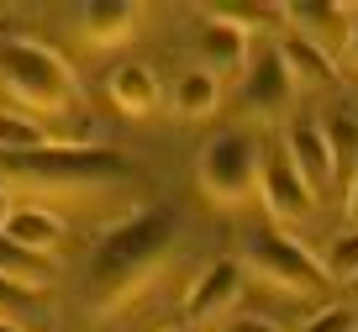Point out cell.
Masks as SVG:
<instances>
[{"mask_svg": "<svg viewBox=\"0 0 358 332\" xmlns=\"http://www.w3.org/2000/svg\"><path fill=\"white\" fill-rule=\"evenodd\" d=\"M216 100H222V79L206 74V69H190V74H179L174 85V116H185V122H201V116H211Z\"/></svg>", "mask_w": 358, "mask_h": 332, "instance_id": "2e32d148", "label": "cell"}, {"mask_svg": "<svg viewBox=\"0 0 358 332\" xmlns=\"http://www.w3.org/2000/svg\"><path fill=\"white\" fill-rule=\"evenodd\" d=\"M243 264L253 269L264 285L285 290V296H301V300H316L327 290V269L301 237H290L285 227H253L243 237Z\"/></svg>", "mask_w": 358, "mask_h": 332, "instance_id": "277c9868", "label": "cell"}, {"mask_svg": "<svg viewBox=\"0 0 358 332\" xmlns=\"http://www.w3.org/2000/svg\"><path fill=\"white\" fill-rule=\"evenodd\" d=\"M179 248V216L174 211H132L127 221L106 227L85 264V306L90 311H122L148 285Z\"/></svg>", "mask_w": 358, "mask_h": 332, "instance_id": "6da1fadb", "label": "cell"}, {"mask_svg": "<svg viewBox=\"0 0 358 332\" xmlns=\"http://www.w3.org/2000/svg\"><path fill=\"white\" fill-rule=\"evenodd\" d=\"M0 85L37 116H74V122L85 116L74 69L43 43H22V37L0 43Z\"/></svg>", "mask_w": 358, "mask_h": 332, "instance_id": "3957f363", "label": "cell"}, {"mask_svg": "<svg viewBox=\"0 0 358 332\" xmlns=\"http://www.w3.org/2000/svg\"><path fill=\"white\" fill-rule=\"evenodd\" d=\"M132 174V158L116 153V148H74V143H53L37 148V153H16L0 158V185L11 190H53V195H74V190H101L116 179Z\"/></svg>", "mask_w": 358, "mask_h": 332, "instance_id": "7a4b0ae2", "label": "cell"}, {"mask_svg": "<svg viewBox=\"0 0 358 332\" xmlns=\"http://www.w3.org/2000/svg\"><path fill=\"white\" fill-rule=\"evenodd\" d=\"M280 53H285V64H290L295 85H332L337 79V58L322 53V48H311L306 37H285Z\"/></svg>", "mask_w": 358, "mask_h": 332, "instance_id": "ac0fdd59", "label": "cell"}, {"mask_svg": "<svg viewBox=\"0 0 358 332\" xmlns=\"http://www.w3.org/2000/svg\"><path fill=\"white\" fill-rule=\"evenodd\" d=\"M201 69L206 74H216V79H227V74H248V32L243 27H232L227 16H206L201 22Z\"/></svg>", "mask_w": 358, "mask_h": 332, "instance_id": "30bf717a", "label": "cell"}, {"mask_svg": "<svg viewBox=\"0 0 358 332\" xmlns=\"http://www.w3.org/2000/svg\"><path fill=\"white\" fill-rule=\"evenodd\" d=\"M0 233L11 237V243H22L27 254L53 258L58 248H64L69 227H64V216H58V211H48V206H16V211H11V221H6Z\"/></svg>", "mask_w": 358, "mask_h": 332, "instance_id": "7c38bea8", "label": "cell"}, {"mask_svg": "<svg viewBox=\"0 0 358 332\" xmlns=\"http://www.w3.org/2000/svg\"><path fill=\"white\" fill-rule=\"evenodd\" d=\"M285 22L290 37H306L322 53H348V32H353V6H322V0H301V6H285Z\"/></svg>", "mask_w": 358, "mask_h": 332, "instance_id": "ba28073f", "label": "cell"}, {"mask_svg": "<svg viewBox=\"0 0 358 332\" xmlns=\"http://www.w3.org/2000/svg\"><path fill=\"white\" fill-rule=\"evenodd\" d=\"M0 321H11V327H27V321H32V296L16 290L11 279H0Z\"/></svg>", "mask_w": 358, "mask_h": 332, "instance_id": "44dd1931", "label": "cell"}, {"mask_svg": "<svg viewBox=\"0 0 358 332\" xmlns=\"http://www.w3.org/2000/svg\"><path fill=\"white\" fill-rule=\"evenodd\" d=\"M0 279H11L16 290L37 296V290H53L58 269H53V258H43V254H27L22 243H11V237L0 233Z\"/></svg>", "mask_w": 358, "mask_h": 332, "instance_id": "5bb4252c", "label": "cell"}, {"mask_svg": "<svg viewBox=\"0 0 358 332\" xmlns=\"http://www.w3.org/2000/svg\"><path fill=\"white\" fill-rule=\"evenodd\" d=\"M11 211H16V206H11V190L0 185V227H6V221H11Z\"/></svg>", "mask_w": 358, "mask_h": 332, "instance_id": "d4e9b609", "label": "cell"}, {"mask_svg": "<svg viewBox=\"0 0 358 332\" xmlns=\"http://www.w3.org/2000/svg\"><path fill=\"white\" fill-rule=\"evenodd\" d=\"M322 269H327V279H358V227H343V233L327 243Z\"/></svg>", "mask_w": 358, "mask_h": 332, "instance_id": "ffe728a7", "label": "cell"}, {"mask_svg": "<svg viewBox=\"0 0 358 332\" xmlns=\"http://www.w3.org/2000/svg\"><path fill=\"white\" fill-rule=\"evenodd\" d=\"M237 296H243V264H237V258H216V264H206L201 275H195V285L185 290V317H190V327H201V321L222 317Z\"/></svg>", "mask_w": 358, "mask_h": 332, "instance_id": "9c48e42d", "label": "cell"}, {"mask_svg": "<svg viewBox=\"0 0 358 332\" xmlns=\"http://www.w3.org/2000/svg\"><path fill=\"white\" fill-rule=\"evenodd\" d=\"M348 227H358V174L348 179Z\"/></svg>", "mask_w": 358, "mask_h": 332, "instance_id": "cb8c5ba5", "label": "cell"}, {"mask_svg": "<svg viewBox=\"0 0 358 332\" xmlns=\"http://www.w3.org/2000/svg\"><path fill=\"white\" fill-rule=\"evenodd\" d=\"M58 137L48 132L37 116H22V111H0V158L16 153H37V148H53Z\"/></svg>", "mask_w": 358, "mask_h": 332, "instance_id": "e0dca14e", "label": "cell"}, {"mask_svg": "<svg viewBox=\"0 0 358 332\" xmlns=\"http://www.w3.org/2000/svg\"><path fill=\"white\" fill-rule=\"evenodd\" d=\"M174 332H201V327H174Z\"/></svg>", "mask_w": 358, "mask_h": 332, "instance_id": "83f0119b", "label": "cell"}, {"mask_svg": "<svg viewBox=\"0 0 358 332\" xmlns=\"http://www.w3.org/2000/svg\"><path fill=\"white\" fill-rule=\"evenodd\" d=\"M285 148H290V158H295V169H301V179H306L311 195H327V190L337 185L332 148H327V137H322L316 122H295L290 132H285Z\"/></svg>", "mask_w": 358, "mask_h": 332, "instance_id": "8fae6325", "label": "cell"}, {"mask_svg": "<svg viewBox=\"0 0 358 332\" xmlns=\"http://www.w3.org/2000/svg\"><path fill=\"white\" fill-rule=\"evenodd\" d=\"M348 58L358 64V6H353V32H348Z\"/></svg>", "mask_w": 358, "mask_h": 332, "instance_id": "484cf974", "label": "cell"}, {"mask_svg": "<svg viewBox=\"0 0 358 332\" xmlns=\"http://www.w3.org/2000/svg\"><path fill=\"white\" fill-rule=\"evenodd\" d=\"M195 179L216 206H243L264 185V148L253 132H216L195 158Z\"/></svg>", "mask_w": 358, "mask_h": 332, "instance_id": "5b68a950", "label": "cell"}, {"mask_svg": "<svg viewBox=\"0 0 358 332\" xmlns=\"http://www.w3.org/2000/svg\"><path fill=\"white\" fill-rule=\"evenodd\" d=\"M258 190H264L274 221H285V227L311 221L316 195L306 190V179H301V169H295V158H290V148H285V143H268L264 148V185H258Z\"/></svg>", "mask_w": 358, "mask_h": 332, "instance_id": "52a82bcc", "label": "cell"}, {"mask_svg": "<svg viewBox=\"0 0 358 332\" xmlns=\"http://www.w3.org/2000/svg\"><path fill=\"white\" fill-rule=\"evenodd\" d=\"M222 332H280L274 321H264V317H237V321H227Z\"/></svg>", "mask_w": 358, "mask_h": 332, "instance_id": "603a6c76", "label": "cell"}, {"mask_svg": "<svg viewBox=\"0 0 358 332\" xmlns=\"http://www.w3.org/2000/svg\"><path fill=\"white\" fill-rule=\"evenodd\" d=\"M306 332H358V311L353 306H327L306 321Z\"/></svg>", "mask_w": 358, "mask_h": 332, "instance_id": "7402d4cb", "label": "cell"}, {"mask_svg": "<svg viewBox=\"0 0 358 332\" xmlns=\"http://www.w3.org/2000/svg\"><path fill=\"white\" fill-rule=\"evenodd\" d=\"M0 332H27V327H11V321H0Z\"/></svg>", "mask_w": 358, "mask_h": 332, "instance_id": "4316f807", "label": "cell"}, {"mask_svg": "<svg viewBox=\"0 0 358 332\" xmlns=\"http://www.w3.org/2000/svg\"><path fill=\"white\" fill-rule=\"evenodd\" d=\"M322 137H327V148H332L337 179H353V174H358V116H353V111H337V116H327Z\"/></svg>", "mask_w": 358, "mask_h": 332, "instance_id": "d6986e66", "label": "cell"}, {"mask_svg": "<svg viewBox=\"0 0 358 332\" xmlns=\"http://www.w3.org/2000/svg\"><path fill=\"white\" fill-rule=\"evenodd\" d=\"M290 100H295L290 64H285L280 48H264V53L248 64L243 85H237V111H248V116H258V122H280L285 111H290Z\"/></svg>", "mask_w": 358, "mask_h": 332, "instance_id": "8992f818", "label": "cell"}, {"mask_svg": "<svg viewBox=\"0 0 358 332\" xmlns=\"http://www.w3.org/2000/svg\"><path fill=\"white\" fill-rule=\"evenodd\" d=\"M137 6L132 0H95V6H85L79 11V27H85V37L95 48H116V43H127V37L137 32Z\"/></svg>", "mask_w": 358, "mask_h": 332, "instance_id": "4fadbf2b", "label": "cell"}, {"mask_svg": "<svg viewBox=\"0 0 358 332\" xmlns=\"http://www.w3.org/2000/svg\"><path fill=\"white\" fill-rule=\"evenodd\" d=\"M106 90H111V100L127 116H148V111L158 106V79H153L148 64H116L111 79H106Z\"/></svg>", "mask_w": 358, "mask_h": 332, "instance_id": "9a60e30c", "label": "cell"}]
</instances>
